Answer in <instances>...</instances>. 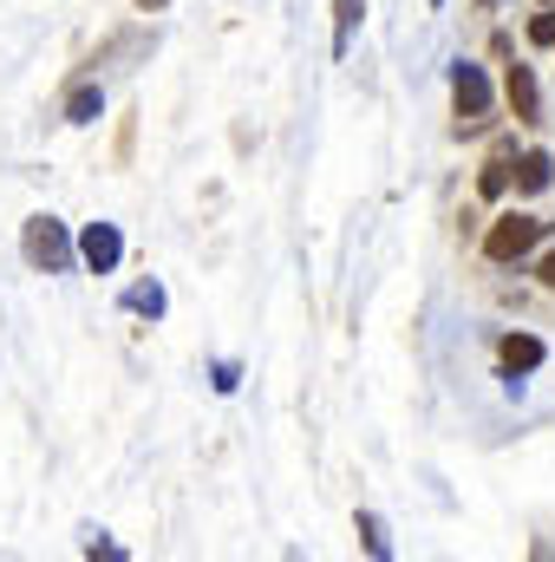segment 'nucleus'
<instances>
[{
    "mask_svg": "<svg viewBox=\"0 0 555 562\" xmlns=\"http://www.w3.org/2000/svg\"><path fill=\"white\" fill-rule=\"evenodd\" d=\"M484 7H503V0H484Z\"/></svg>",
    "mask_w": 555,
    "mask_h": 562,
    "instance_id": "obj_17",
    "label": "nucleus"
},
{
    "mask_svg": "<svg viewBox=\"0 0 555 562\" xmlns=\"http://www.w3.org/2000/svg\"><path fill=\"white\" fill-rule=\"evenodd\" d=\"M497 360H503V380L517 386L523 373H536V367L550 360V347H543L536 334H503V347H497Z\"/></svg>",
    "mask_w": 555,
    "mask_h": 562,
    "instance_id": "obj_5",
    "label": "nucleus"
},
{
    "mask_svg": "<svg viewBox=\"0 0 555 562\" xmlns=\"http://www.w3.org/2000/svg\"><path fill=\"white\" fill-rule=\"evenodd\" d=\"M99 112H105V92H99V86H72V99H66V125H99Z\"/></svg>",
    "mask_w": 555,
    "mask_h": 562,
    "instance_id": "obj_9",
    "label": "nucleus"
},
{
    "mask_svg": "<svg viewBox=\"0 0 555 562\" xmlns=\"http://www.w3.org/2000/svg\"><path fill=\"white\" fill-rule=\"evenodd\" d=\"M72 249H79V262H86L92 276H112V269L125 262V236H118V223H86V236H79Z\"/></svg>",
    "mask_w": 555,
    "mask_h": 562,
    "instance_id": "obj_4",
    "label": "nucleus"
},
{
    "mask_svg": "<svg viewBox=\"0 0 555 562\" xmlns=\"http://www.w3.org/2000/svg\"><path fill=\"white\" fill-rule=\"evenodd\" d=\"M360 13H366V0H333V59H347V46H353V26H360Z\"/></svg>",
    "mask_w": 555,
    "mask_h": 562,
    "instance_id": "obj_10",
    "label": "nucleus"
},
{
    "mask_svg": "<svg viewBox=\"0 0 555 562\" xmlns=\"http://www.w3.org/2000/svg\"><path fill=\"white\" fill-rule=\"evenodd\" d=\"M536 281H543V288H555V249L543 256V269H536Z\"/></svg>",
    "mask_w": 555,
    "mask_h": 562,
    "instance_id": "obj_16",
    "label": "nucleus"
},
{
    "mask_svg": "<svg viewBox=\"0 0 555 562\" xmlns=\"http://www.w3.org/2000/svg\"><path fill=\"white\" fill-rule=\"evenodd\" d=\"M477 190H484V196H503V190H510V150H497V157L484 164V177H477Z\"/></svg>",
    "mask_w": 555,
    "mask_h": 562,
    "instance_id": "obj_12",
    "label": "nucleus"
},
{
    "mask_svg": "<svg viewBox=\"0 0 555 562\" xmlns=\"http://www.w3.org/2000/svg\"><path fill=\"white\" fill-rule=\"evenodd\" d=\"M543 236H550V223H536V216L510 210V216H497V223L484 229V256H490V262H523Z\"/></svg>",
    "mask_w": 555,
    "mask_h": 562,
    "instance_id": "obj_3",
    "label": "nucleus"
},
{
    "mask_svg": "<svg viewBox=\"0 0 555 562\" xmlns=\"http://www.w3.org/2000/svg\"><path fill=\"white\" fill-rule=\"evenodd\" d=\"M86 557H105V562H125V550H118V543H105V537H92V543H86Z\"/></svg>",
    "mask_w": 555,
    "mask_h": 562,
    "instance_id": "obj_15",
    "label": "nucleus"
},
{
    "mask_svg": "<svg viewBox=\"0 0 555 562\" xmlns=\"http://www.w3.org/2000/svg\"><path fill=\"white\" fill-rule=\"evenodd\" d=\"M530 40H536V46H555V7H543V13L530 20Z\"/></svg>",
    "mask_w": 555,
    "mask_h": 562,
    "instance_id": "obj_14",
    "label": "nucleus"
},
{
    "mask_svg": "<svg viewBox=\"0 0 555 562\" xmlns=\"http://www.w3.org/2000/svg\"><path fill=\"white\" fill-rule=\"evenodd\" d=\"M510 183H517L523 196H543V190L555 183V157L550 150H523V157L510 164Z\"/></svg>",
    "mask_w": 555,
    "mask_h": 562,
    "instance_id": "obj_7",
    "label": "nucleus"
},
{
    "mask_svg": "<svg viewBox=\"0 0 555 562\" xmlns=\"http://www.w3.org/2000/svg\"><path fill=\"white\" fill-rule=\"evenodd\" d=\"M20 249H26V262H33V269H46V276L72 269V256H79L59 216H26V229H20Z\"/></svg>",
    "mask_w": 555,
    "mask_h": 562,
    "instance_id": "obj_2",
    "label": "nucleus"
},
{
    "mask_svg": "<svg viewBox=\"0 0 555 562\" xmlns=\"http://www.w3.org/2000/svg\"><path fill=\"white\" fill-rule=\"evenodd\" d=\"M543 7H555V0H543Z\"/></svg>",
    "mask_w": 555,
    "mask_h": 562,
    "instance_id": "obj_18",
    "label": "nucleus"
},
{
    "mask_svg": "<svg viewBox=\"0 0 555 562\" xmlns=\"http://www.w3.org/2000/svg\"><path fill=\"white\" fill-rule=\"evenodd\" d=\"M236 380H242V367H236V360H216V373H209V386H216V393H236Z\"/></svg>",
    "mask_w": 555,
    "mask_h": 562,
    "instance_id": "obj_13",
    "label": "nucleus"
},
{
    "mask_svg": "<svg viewBox=\"0 0 555 562\" xmlns=\"http://www.w3.org/2000/svg\"><path fill=\"white\" fill-rule=\"evenodd\" d=\"M503 99H510L517 125H536V119H543V86H536V72H530V66H510V79H503Z\"/></svg>",
    "mask_w": 555,
    "mask_h": 562,
    "instance_id": "obj_6",
    "label": "nucleus"
},
{
    "mask_svg": "<svg viewBox=\"0 0 555 562\" xmlns=\"http://www.w3.org/2000/svg\"><path fill=\"white\" fill-rule=\"evenodd\" d=\"M451 112H457V138H477L490 125V79H484V66H471V59L451 66Z\"/></svg>",
    "mask_w": 555,
    "mask_h": 562,
    "instance_id": "obj_1",
    "label": "nucleus"
},
{
    "mask_svg": "<svg viewBox=\"0 0 555 562\" xmlns=\"http://www.w3.org/2000/svg\"><path fill=\"white\" fill-rule=\"evenodd\" d=\"M163 307H170L163 281H138V288H125V314H144V321H163Z\"/></svg>",
    "mask_w": 555,
    "mask_h": 562,
    "instance_id": "obj_8",
    "label": "nucleus"
},
{
    "mask_svg": "<svg viewBox=\"0 0 555 562\" xmlns=\"http://www.w3.org/2000/svg\"><path fill=\"white\" fill-rule=\"evenodd\" d=\"M360 537H366V557L393 562V537H386V524H380L373 510H360Z\"/></svg>",
    "mask_w": 555,
    "mask_h": 562,
    "instance_id": "obj_11",
    "label": "nucleus"
}]
</instances>
